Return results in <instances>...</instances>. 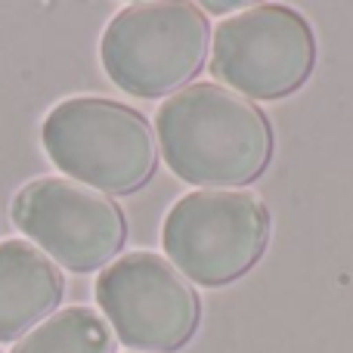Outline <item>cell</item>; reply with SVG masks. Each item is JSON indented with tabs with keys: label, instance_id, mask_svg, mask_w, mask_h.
I'll return each instance as SVG.
<instances>
[{
	"label": "cell",
	"instance_id": "7",
	"mask_svg": "<svg viewBox=\"0 0 353 353\" xmlns=\"http://www.w3.org/2000/svg\"><path fill=\"white\" fill-rule=\"evenodd\" d=\"M10 214L34 248L72 273L109 267L128 242L121 208L109 195L65 176L25 183L12 199Z\"/></svg>",
	"mask_w": 353,
	"mask_h": 353
},
{
	"label": "cell",
	"instance_id": "3",
	"mask_svg": "<svg viewBox=\"0 0 353 353\" xmlns=\"http://www.w3.org/2000/svg\"><path fill=\"white\" fill-rule=\"evenodd\" d=\"M211 25L186 0H146L124 6L105 25L99 59L115 87L140 99L183 90L205 68Z\"/></svg>",
	"mask_w": 353,
	"mask_h": 353
},
{
	"label": "cell",
	"instance_id": "8",
	"mask_svg": "<svg viewBox=\"0 0 353 353\" xmlns=\"http://www.w3.org/2000/svg\"><path fill=\"white\" fill-rule=\"evenodd\" d=\"M65 279L59 267L25 239L0 242V341H16L50 319Z\"/></svg>",
	"mask_w": 353,
	"mask_h": 353
},
{
	"label": "cell",
	"instance_id": "1",
	"mask_svg": "<svg viewBox=\"0 0 353 353\" xmlns=\"http://www.w3.org/2000/svg\"><path fill=\"white\" fill-rule=\"evenodd\" d=\"M155 128L168 168L192 186H248L273 161L276 137L267 112L220 84L176 90L159 105Z\"/></svg>",
	"mask_w": 353,
	"mask_h": 353
},
{
	"label": "cell",
	"instance_id": "5",
	"mask_svg": "<svg viewBox=\"0 0 353 353\" xmlns=\"http://www.w3.org/2000/svg\"><path fill=\"white\" fill-rule=\"evenodd\" d=\"M316 34L307 16L282 3H261L214 28L211 74L245 99H282L310 81Z\"/></svg>",
	"mask_w": 353,
	"mask_h": 353
},
{
	"label": "cell",
	"instance_id": "6",
	"mask_svg": "<svg viewBox=\"0 0 353 353\" xmlns=\"http://www.w3.org/2000/svg\"><path fill=\"white\" fill-rule=\"evenodd\" d=\"M97 304L121 344L146 353L186 347L201 323V301L171 261L152 251H134L97 279Z\"/></svg>",
	"mask_w": 353,
	"mask_h": 353
},
{
	"label": "cell",
	"instance_id": "4",
	"mask_svg": "<svg viewBox=\"0 0 353 353\" xmlns=\"http://www.w3.org/2000/svg\"><path fill=\"white\" fill-rule=\"evenodd\" d=\"M161 245L186 279L220 288L251 273L270 245V211L245 189H199L168 211Z\"/></svg>",
	"mask_w": 353,
	"mask_h": 353
},
{
	"label": "cell",
	"instance_id": "2",
	"mask_svg": "<svg viewBox=\"0 0 353 353\" xmlns=\"http://www.w3.org/2000/svg\"><path fill=\"white\" fill-rule=\"evenodd\" d=\"M50 161L103 195H130L152 180L159 140L146 115L115 99L72 97L41 124Z\"/></svg>",
	"mask_w": 353,
	"mask_h": 353
},
{
	"label": "cell",
	"instance_id": "9",
	"mask_svg": "<svg viewBox=\"0 0 353 353\" xmlns=\"http://www.w3.org/2000/svg\"><path fill=\"white\" fill-rule=\"evenodd\" d=\"M115 335L90 307H68L31 329L10 353H112Z\"/></svg>",
	"mask_w": 353,
	"mask_h": 353
}]
</instances>
